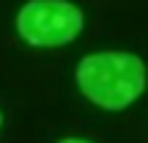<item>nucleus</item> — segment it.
<instances>
[{
    "label": "nucleus",
    "instance_id": "nucleus-1",
    "mask_svg": "<svg viewBox=\"0 0 148 143\" xmlns=\"http://www.w3.org/2000/svg\"><path fill=\"white\" fill-rule=\"evenodd\" d=\"M79 91L104 110H126L145 91V64L132 53H93L74 69Z\"/></svg>",
    "mask_w": 148,
    "mask_h": 143
},
{
    "label": "nucleus",
    "instance_id": "nucleus-2",
    "mask_svg": "<svg viewBox=\"0 0 148 143\" xmlns=\"http://www.w3.org/2000/svg\"><path fill=\"white\" fill-rule=\"evenodd\" d=\"M85 28V14L69 0H27L16 14V33L33 47L71 44Z\"/></svg>",
    "mask_w": 148,
    "mask_h": 143
},
{
    "label": "nucleus",
    "instance_id": "nucleus-3",
    "mask_svg": "<svg viewBox=\"0 0 148 143\" xmlns=\"http://www.w3.org/2000/svg\"><path fill=\"white\" fill-rule=\"evenodd\" d=\"M60 143H90V140H82V138H63Z\"/></svg>",
    "mask_w": 148,
    "mask_h": 143
},
{
    "label": "nucleus",
    "instance_id": "nucleus-4",
    "mask_svg": "<svg viewBox=\"0 0 148 143\" xmlns=\"http://www.w3.org/2000/svg\"><path fill=\"white\" fill-rule=\"evenodd\" d=\"M0 127H3V113H0Z\"/></svg>",
    "mask_w": 148,
    "mask_h": 143
}]
</instances>
